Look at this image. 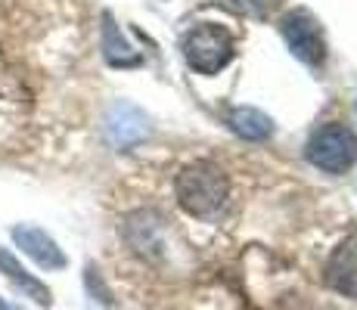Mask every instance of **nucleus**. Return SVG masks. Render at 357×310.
<instances>
[{
    "label": "nucleus",
    "mask_w": 357,
    "mask_h": 310,
    "mask_svg": "<svg viewBox=\"0 0 357 310\" xmlns=\"http://www.w3.org/2000/svg\"><path fill=\"white\" fill-rule=\"evenodd\" d=\"M106 59L115 68H128V65H140V56L130 53V47L125 44L121 31L112 25V19H106Z\"/></svg>",
    "instance_id": "1a4fd4ad"
},
{
    "label": "nucleus",
    "mask_w": 357,
    "mask_h": 310,
    "mask_svg": "<svg viewBox=\"0 0 357 310\" xmlns=\"http://www.w3.org/2000/svg\"><path fill=\"white\" fill-rule=\"evenodd\" d=\"M357 158V137L345 124H326L307 140V162L329 174H345Z\"/></svg>",
    "instance_id": "7ed1b4c3"
},
{
    "label": "nucleus",
    "mask_w": 357,
    "mask_h": 310,
    "mask_svg": "<svg viewBox=\"0 0 357 310\" xmlns=\"http://www.w3.org/2000/svg\"><path fill=\"white\" fill-rule=\"evenodd\" d=\"M13 242L22 248L34 264L44 267V270H63V267L68 264L63 248L53 242L44 230H38V226H25V224L22 226H13Z\"/></svg>",
    "instance_id": "423d86ee"
},
{
    "label": "nucleus",
    "mask_w": 357,
    "mask_h": 310,
    "mask_svg": "<svg viewBox=\"0 0 357 310\" xmlns=\"http://www.w3.org/2000/svg\"><path fill=\"white\" fill-rule=\"evenodd\" d=\"M174 192L181 208L190 217L202 220L224 208L230 196V177L224 174L221 164L208 162V158H196L174 177Z\"/></svg>",
    "instance_id": "f257e3e1"
},
{
    "label": "nucleus",
    "mask_w": 357,
    "mask_h": 310,
    "mask_svg": "<svg viewBox=\"0 0 357 310\" xmlns=\"http://www.w3.org/2000/svg\"><path fill=\"white\" fill-rule=\"evenodd\" d=\"M283 38L289 44V50L307 65H320L326 56V44H324V31H320L317 19H311L307 13H289L283 19Z\"/></svg>",
    "instance_id": "20e7f679"
},
{
    "label": "nucleus",
    "mask_w": 357,
    "mask_h": 310,
    "mask_svg": "<svg viewBox=\"0 0 357 310\" xmlns=\"http://www.w3.org/2000/svg\"><path fill=\"white\" fill-rule=\"evenodd\" d=\"M324 279L333 292L345 295V298H357V236L345 239L329 254Z\"/></svg>",
    "instance_id": "39448f33"
},
{
    "label": "nucleus",
    "mask_w": 357,
    "mask_h": 310,
    "mask_svg": "<svg viewBox=\"0 0 357 310\" xmlns=\"http://www.w3.org/2000/svg\"><path fill=\"white\" fill-rule=\"evenodd\" d=\"M0 310H13V307H6V304H3V301H0Z\"/></svg>",
    "instance_id": "9d476101"
},
{
    "label": "nucleus",
    "mask_w": 357,
    "mask_h": 310,
    "mask_svg": "<svg viewBox=\"0 0 357 310\" xmlns=\"http://www.w3.org/2000/svg\"><path fill=\"white\" fill-rule=\"evenodd\" d=\"M0 273H3V277L10 279V282H16V286L22 288L25 295H31V298L38 301L40 307H50V301H53V298H50V288H47L44 282L34 279L31 273H25V267L19 264V261L13 258L10 251H3V248H0Z\"/></svg>",
    "instance_id": "0eeeda50"
},
{
    "label": "nucleus",
    "mask_w": 357,
    "mask_h": 310,
    "mask_svg": "<svg viewBox=\"0 0 357 310\" xmlns=\"http://www.w3.org/2000/svg\"><path fill=\"white\" fill-rule=\"evenodd\" d=\"M230 127L236 130L239 137H245V140H264V137H271V118H267L264 112H258V109H236V112L230 115Z\"/></svg>",
    "instance_id": "6e6552de"
},
{
    "label": "nucleus",
    "mask_w": 357,
    "mask_h": 310,
    "mask_svg": "<svg viewBox=\"0 0 357 310\" xmlns=\"http://www.w3.org/2000/svg\"><path fill=\"white\" fill-rule=\"evenodd\" d=\"M236 53V40L221 25H196L183 40V56L202 75H218Z\"/></svg>",
    "instance_id": "f03ea898"
}]
</instances>
